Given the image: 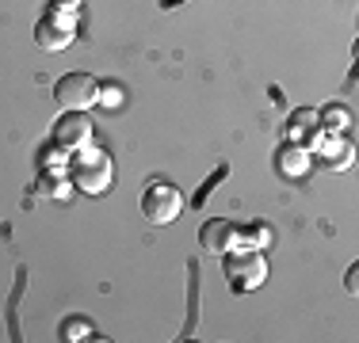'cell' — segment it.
<instances>
[{"instance_id":"6da1fadb","label":"cell","mask_w":359,"mask_h":343,"mask_svg":"<svg viewBox=\"0 0 359 343\" xmlns=\"http://www.w3.org/2000/svg\"><path fill=\"white\" fill-rule=\"evenodd\" d=\"M69 183H76L88 195H104L111 183V157L104 149H96V145H81V153L73 160V172H69Z\"/></svg>"},{"instance_id":"7a4b0ae2","label":"cell","mask_w":359,"mask_h":343,"mask_svg":"<svg viewBox=\"0 0 359 343\" xmlns=\"http://www.w3.org/2000/svg\"><path fill=\"white\" fill-rule=\"evenodd\" d=\"M226 274L233 290H256L268 279V263H264L260 248H241V252H226Z\"/></svg>"},{"instance_id":"3957f363","label":"cell","mask_w":359,"mask_h":343,"mask_svg":"<svg viewBox=\"0 0 359 343\" xmlns=\"http://www.w3.org/2000/svg\"><path fill=\"white\" fill-rule=\"evenodd\" d=\"M54 99L62 111H88L92 103H100V80L88 73H65L54 84Z\"/></svg>"},{"instance_id":"277c9868","label":"cell","mask_w":359,"mask_h":343,"mask_svg":"<svg viewBox=\"0 0 359 343\" xmlns=\"http://www.w3.org/2000/svg\"><path fill=\"white\" fill-rule=\"evenodd\" d=\"M180 210H184V195H180V187L172 183H149L142 195V214L153 221V225H168V221L180 218Z\"/></svg>"},{"instance_id":"5b68a950","label":"cell","mask_w":359,"mask_h":343,"mask_svg":"<svg viewBox=\"0 0 359 343\" xmlns=\"http://www.w3.org/2000/svg\"><path fill=\"white\" fill-rule=\"evenodd\" d=\"M35 42L46 54H62L65 46L73 42V23L62 20V12H50L35 23Z\"/></svg>"},{"instance_id":"8992f818","label":"cell","mask_w":359,"mask_h":343,"mask_svg":"<svg viewBox=\"0 0 359 343\" xmlns=\"http://www.w3.org/2000/svg\"><path fill=\"white\" fill-rule=\"evenodd\" d=\"M57 145L62 149H81V145H88L92 141V118L84 115V111H65L62 115V122H57Z\"/></svg>"},{"instance_id":"52a82bcc","label":"cell","mask_w":359,"mask_h":343,"mask_svg":"<svg viewBox=\"0 0 359 343\" xmlns=\"http://www.w3.org/2000/svg\"><path fill=\"white\" fill-rule=\"evenodd\" d=\"M199 244L207 248V252H215V255H226L229 248L237 244V225L226 221V218H210L207 225L199 229Z\"/></svg>"},{"instance_id":"ba28073f","label":"cell","mask_w":359,"mask_h":343,"mask_svg":"<svg viewBox=\"0 0 359 343\" xmlns=\"http://www.w3.org/2000/svg\"><path fill=\"white\" fill-rule=\"evenodd\" d=\"M352 115L344 107H325V130H348Z\"/></svg>"},{"instance_id":"9c48e42d","label":"cell","mask_w":359,"mask_h":343,"mask_svg":"<svg viewBox=\"0 0 359 343\" xmlns=\"http://www.w3.org/2000/svg\"><path fill=\"white\" fill-rule=\"evenodd\" d=\"M100 103H107V107H118V103H123V88H115V84L100 88Z\"/></svg>"},{"instance_id":"30bf717a","label":"cell","mask_w":359,"mask_h":343,"mask_svg":"<svg viewBox=\"0 0 359 343\" xmlns=\"http://www.w3.org/2000/svg\"><path fill=\"white\" fill-rule=\"evenodd\" d=\"M50 4H54L57 12H62V8H65V12H73V8H81V0H50Z\"/></svg>"},{"instance_id":"8fae6325","label":"cell","mask_w":359,"mask_h":343,"mask_svg":"<svg viewBox=\"0 0 359 343\" xmlns=\"http://www.w3.org/2000/svg\"><path fill=\"white\" fill-rule=\"evenodd\" d=\"M355 274H359V267H352V271H348V290H352V294L359 290V279H355Z\"/></svg>"}]
</instances>
